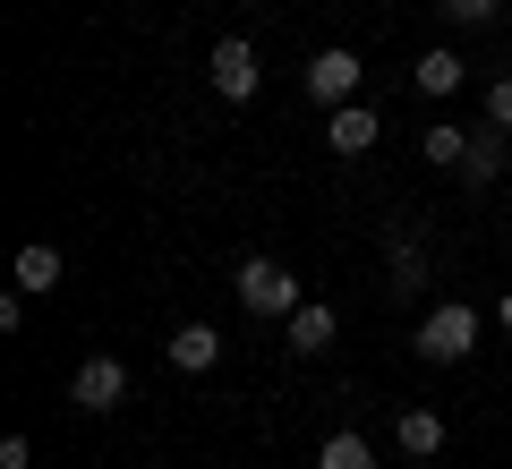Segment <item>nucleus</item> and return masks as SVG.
Instances as JSON below:
<instances>
[{
  "mask_svg": "<svg viewBox=\"0 0 512 469\" xmlns=\"http://www.w3.org/2000/svg\"><path fill=\"white\" fill-rule=\"evenodd\" d=\"M470 350H478V307H461V299L427 307V325H419V359H427V367H461Z\"/></svg>",
  "mask_w": 512,
  "mask_h": 469,
  "instance_id": "nucleus-1",
  "label": "nucleus"
},
{
  "mask_svg": "<svg viewBox=\"0 0 512 469\" xmlns=\"http://www.w3.org/2000/svg\"><path fill=\"white\" fill-rule=\"evenodd\" d=\"M231 290H239V307H248V316H265V325H282V316L299 307V273H282L274 256H248Z\"/></svg>",
  "mask_w": 512,
  "mask_h": 469,
  "instance_id": "nucleus-2",
  "label": "nucleus"
},
{
  "mask_svg": "<svg viewBox=\"0 0 512 469\" xmlns=\"http://www.w3.org/2000/svg\"><path fill=\"white\" fill-rule=\"evenodd\" d=\"M299 86H308V103H325V111H342L350 94H359V52H342V43H325V52L299 69Z\"/></svg>",
  "mask_w": 512,
  "mask_h": 469,
  "instance_id": "nucleus-3",
  "label": "nucleus"
},
{
  "mask_svg": "<svg viewBox=\"0 0 512 469\" xmlns=\"http://www.w3.org/2000/svg\"><path fill=\"white\" fill-rule=\"evenodd\" d=\"M205 77H214V94L222 103H256V43H239V35H222L214 43V60H205Z\"/></svg>",
  "mask_w": 512,
  "mask_h": 469,
  "instance_id": "nucleus-4",
  "label": "nucleus"
},
{
  "mask_svg": "<svg viewBox=\"0 0 512 469\" xmlns=\"http://www.w3.org/2000/svg\"><path fill=\"white\" fill-rule=\"evenodd\" d=\"M69 401H77V410H120V401H128V367L120 359H86L77 384H69Z\"/></svg>",
  "mask_w": 512,
  "mask_h": 469,
  "instance_id": "nucleus-5",
  "label": "nucleus"
},
{
  "mask_svg": "<svg viewBox=\"0 0 512 469\" xmlns=\"http://www.w3.org/2000/svg\"><path fill=\"white\" fill-rule=\"evenodd\" d=\"M376 137H384V120H376L367 103H342V111H325V145L342 154V163H350V154H367Z\"/></svg>",
  "mask_w": 512,
  "mask_h": 469,
  "instance_id": "nucleus-6",
  "label": "nucleus"
},
{
  "mask_svg": "<svg viewBox=\"0 0 512 469\" xmlns=\"http://www.w3.org/2000/svg\"><path fill=\"white\" fill-rule=\"evenodd\" d=\"M333 333H342V325H333V307H316V299H299L291 316H282V342H291L299 359H316V350H333Z\"/></svg>",
  "mask_w": 512,
  "mask_h": 469,
  "instance_id": "nucleus-7",
  "label": "nucleus"
},
{
  "mask_svg": "<svg viewBox=\"0 0 512 469\" xmlns=\"http://www.w3.org/2000/svg\"><path fill=\"white\" fill-rule=\"evenodd\" d=\"M163 359L180 367V376H205V367L222 359V333H214V325H180V333L163 342Z\"/></svg>",
  "mask_w": 512,
  "mask_h": 469,
  "instance_id": "nucleus-8",
  "label": "nucleus"
},
{
  "mask_svg": "<svg viewBox=\"0 0 512 469\" xmlns=\"http://www.w3.org/2000/svg\"><path fill=\"white\" fill-rule=\"evenodd\" d=\"M384 265H393V273H384V282H393V299H410V290L427 282V248H419L410 231H393V239H384Z\"/></svg>",
  "mask_w": 512,
  "mask_h": 469,
  "instance_id": "nucleus-9",
  "label": "nucleus"
},
{
  "mask_svg": "<svg viewBox=\"0 0 512 469\" xmlns=\"http://www.w3.org/2000/svg\"><path fill=\"white\" fill-rule=\"evenodd\" d=\"M504 163H512V128H495V120H487V137H470V154H461V171H470V180L487 188V180H504Z\"/></svg>",
  "mask_w": 512,
  "mask_h": 469,
  "instance_id": "nucleus-10",
  "label": "nucleus"
},
{
  "mask_svg": "<svg viewBox=\"0 0 512 469\" xmlns=\"http://www.w3.org/2000/svg\"><path fill=\"white\" fill-rule=\"evenodd\" d=\"M393 444H402L410 461H436V452H444V418L436 410H402V418H393Z\"/></svg>",
  "mask_w": 512,
  "mask_h": 469,
  "instance_id": "nucleus-11",
  "label": "nucleus"
},
{
  "mask_svg": "<svg viewBox=\"0 0 512 469\" xmlns=\"http://www.w3.org/2000/svg\"><path fill=\"white\" fill-rule=\"evenodd\" d=\"M9 273H18L26 299H43V290H60V248H43V239H35V248H18V265H9Z\"/></svg>",
  "mask_w": 512,
  "mask_h": 469,
  "instance_id": "nucleus-12",
  "label": "nucleus"
},
{
  "mask_svg": "<svg viewBox=\"0 0 512 469\" xmlns=\"http://www.w3.org/2000/svg\"><path fill=\"white\" fill-rule=\"evenodd\" d=\"M316 469H376V444H367V435H325V452H316Z\"/></svg>",
  "mask_w": 512,
  "mask_h": 469,
  "instance_id": "nucleus-13",
  "label": "nucleus"
},
{
  "mask_svg": "<svg viewBox=\"0 0 512 469\" xmlns=\"http://www.w3.org/2000/svg\"><path fill=\"white\" fill-rule=\"evenodd\" d=\"M419 154H427V163H436V171H453L461 154H470V137H461L453 120H436V128H419Z\"/></svg>",
  "mask_w": 512,
  "mask_h": 469,
  "instance_id": "nucleus-14",
  "label": "nucleus"
},
{
  "mask_svg": "<svg viewBox=\"0 0 512 469\" xmlns=\"http://www.w3.org/2000/svg\"><path fill=\"white\" fill-rule=\"evenodd\" d=\"M453 86H461V52H444V43L419 52V94H453Z\"/></svg>",
  "mask_w": 512,
  "mask_h": 469,
  "instance_id": "nucleus-15",
  "label": "nucleus"
},
{
  "mask_svg": "<svg viewBox=\"0 0 512 469\" xmlns=\"http://www.w3.org/2000/svg\"><path fill=\"white\" fill-rule=\"evenodd\" d=\"M453 26H487V18H504V0H436Z\"/></svg>",
  "mask_w": 512,
  "mask_h": 469,
  "instance_id": "nucleus-16",
  "label": "nucleus"
},
{
  "mask_svg": "<svg viewBox=\"0 0 512 469\" xmlns=\"http://www.w3.org/2000/svg\"><path fill=\"white\" fill-rule=\"evenodd\" d=\"M487 120L512 128V77H495V86H487Z\"/></svg>",
  "mask_w": 512,
  "mask_h": 469,
  "instance_id": "nucleus-17",
  "label": "nucleus"
},
{
  "mask_svg": "<svg viewBox=\"0 0 512 469\" xmlns=\"http://www.w3.org/2000/svg\"><path fill=\"white\" fill-rule=\"evenodd\" d=\"M0 469H35V444H26V435H9V444H0Z\"/></svg>",
  "mask_w": 512,
  "mask_h": 469,
  "instance_id": "nucleus-18",
  "label": "nucleus"
},
{
  "mask_svg": "<svg viewBox=\"0 0 512 469\" xmlns=\"http://www.w3.org/2000/svg\"><path fill=\"white\" fill-rule=\"evenodd\" d=\"M495 316H504V333H512V290H504V307H495Z\"/></svg>",
  "mask_w": 512,
  "mask_h": 469,
  "instance_id": "nucleus-19",
  "label": "nucleus"
},
{
  "mask_svg": "<svg viewBox=\"0 0 512 469\" xmlns=\"http://www.w3.org/2000/svg\"><path fill=\"white\" fill-rule=\"evenodd\" d=\"M504 26H512V0H504Z\"/></svg>",
  "mask_w": 512,
  "mask_h": 469,
  "instance_id": "nucleus-20",
  "label": "nucleus"
}]
</instances>
